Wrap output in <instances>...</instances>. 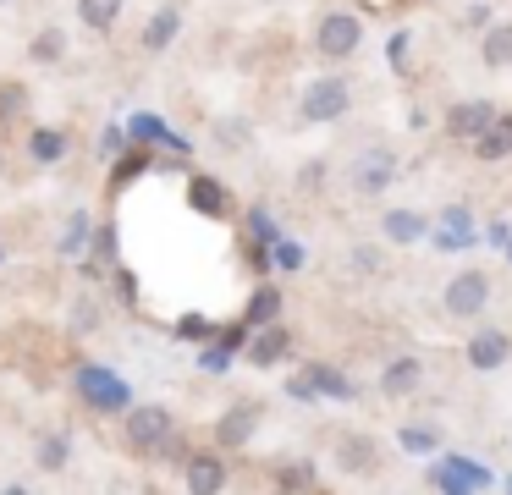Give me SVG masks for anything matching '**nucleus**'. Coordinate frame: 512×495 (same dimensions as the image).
<instances>
[{
    "label": "nucleus",
    "mask_w": 512,
    "mask_h": 495,
    "mask_svg": "<svg viewBox=\"0 0 512 495\" xmlns=\"http://www.w3.org/2000/svg\"><path fill=\"white\" fill-rule=\"evenodd\" d=\"M358 44H364V22H358L353 11H325L320 28H314V50H320L325 61H347Z\"/></svg>",
    "instance_id": "nucleus-1"
},
{
    "label": "nucleus",
    "mask_w": 512,
    "mask_h": 495,
    "mask_svg": "<svg viewBox=\"0 0 512 495\" xmlns=\"http://www.w3.org/2000/svg\"><path fill=\"white\" fill-rule=\"evenodd\" d=\"M347 105H353V88H347V77H320V83L303 88L298 116H303V121H342Z\"/></svg>",
    "instance_id": "nucleus-2"
},
{
    "label": "nucleus",
    "mask_w": 512,
    "mask_h": 495,
    "mask_svg": "<svg viewBox=\"0 0 512 495\" xmlns=\"http://www.w3.org/2000/svg\"><path fill=\"white\" fill-rule=\"evenodd\" d=\"M127 446L133 451H171V413L166 407H133L127 413Z\"/></svg>",
    "instance_id": "nucleus-3"
},
{
    "label": "nucleus",
    "mask_w": 512,
    "mask_h": 495,
    "mask_svg": "<svg viewBox=\"0 0 512 495\" xmlns=\"http://www.w3.org/2000/svg\"><path fill=\"white\" fill-rule=\"evenodd\" d=\"M490 303V275L485 270H457L446 281V314L452 319H474Z\"/></svg>",
    "instance_id": "nucleus-4"
},
{
    "label": "nucleus",
    "mask_w": 512,
    "mask_h": 495,
    "mask_svg": "<svg viewBox=\"0 0 512 495\" xmlns=\"http://www.w3.org/2000/svg\"><path fill=\"white\" fill-rule=\"evenodd\" d=\"M496 116H501V110L490 105V99H463V105H452V110H446V132H452V138L479 143L490 127H496Z\"/></svg>",
    "instance_id": "nucleus-5"
},
{
    "label": "nucleus",
    "mask_w": 512,
    "mask_h": 495,
    "mask_svg": "<svg viewBox=\"0 0 512 495\" xmlns=\"http://www.w3.org/2000/svg\"><path fill=\"white\" fill-rule=\"evenodd\" d=\"M182 479H188V495H221L226 490V462L215 451H193L182 462Z\"/></svg>",
    "instance_id": "nucleus-6"
},
{
    "label": "nucleus",
    "mask_w": 512,
    "mask_h": 495,
    "mask_svg": "<svg viewBox=\"0 0 512 495\" xmlns=\"http://www.w3.org/2000/svg\"><path fill=\"white\" fill-rule=\"evenodd\" d=\"M78 391L89 396V407H105V413H122V407H127V385L116 380L111 369H83L78 374Z\"/></svg>",
    "instance_id": "nucleus-7"
},
{
    "label": "nucleus",
    "mask_w": 512,
    "mask_h": 495,
    "mask_svg": "<svg viewBox=\"0 0 512 495\" xmlns=\"http://www.w3.org/2000/svg\"><path fill=\"white\" fill-rule=\"evenodd\" d=\"M507 358H512V336H507V330H474V336H468V369L490 374V369H501Z\"/></svg>",
    "instance_id": "nucleus-8"
},
{
    "label": "nucleus",
    "mask_w": 512,
    "mask_h": 495,
    "mask_svg": "<svg viewBox=\"0 0 512 495\" xmlns=\"http://www.w3.org/2000/svg\"><path fill=\"white\" fill-rule=\"evenodd\" d=\"M391 176H397L391 154H386V149H375V154H364V160H358L353 187H358V193H386V187H391Z\"/></svg>",
    "instance_id": "nucleus-9"
},
{
    "label": "nucleus",
    "mask_w": 512,
    "mask_h": 495,
    "mask_svg": "<svg viewBox=\"0 0 512 495\" xmlns=\"http://www.w3.org/2000/svg\"><path fill=\"white\" fill-rule=\"evenodd\" d=\"M287 352H292V336L281 325H265L259 341H248V363H254V369H270V363H281Z\"/></svg>",
    "instance_id": "nucleus-10"
},
{
    "label": "nucleus",
    "mask_w": 512,
    "mask_h": 495,
    "mask_svg": "<svg viewBox=\"0 0 512 495\" xmlns=\"http://www.w3.org/2000/svg\"><path fill=\"white\" fill-rule=\"evenodd\" d=\"M336 462H342V473H375L380 468V451H375V440H364V435H342Z\"/></svg>",
    "instance_id": "nucleus-11"
},
{
    "label": "nucleus",
    "mask_w": 512,
    "mask_h": 495,
    "mask_svg": "<svg viewBox=\"0 0 512 495\" xmlns=\"http://www.w3.org/2000/svg\"><path fill=\"white\" fill-rule=\"evenodd\" d=\"M479 61H485L490 72L512 66V22H490V28H485V39H479Z\"/></svg>",
    "instance_id": "nucleus-12"
},
{
    "label": "nucleus",
    "mask_w": 512,
    "mask_h": 495,
    "mask_svg": "<svg viewBox=\"0 0 512 495\" xmlns=\"http://www.w3.org/2000/svg\"><path fill=\"white\" fill-rule=\"evenodd\" d=\"M177 33H182V11H177V6H160L155 17H149V28H144V50L160 55L171 39H177Z\"/></svg>",
    "instance_id": "nucleus-13"
},
{
    "label": "nucleus",
    "mask_w": 512,
    "mask_h": 495,
    "mask_svg": "<svg viewBox=\"0 0 512 495\" xmlns=\"http://www.w3.org/2000/svg\"><path fill=\"white\" fill-rule=\"evenodd\" d=\"M122 6H127V0H78V17H83V28H89V33H100V39H105V33L122 22Z\"/></svg>",
    "instance_id": "nucleus-14"
},
{
    "label": "nucleus",
    "mask_w": 512,
    "mask_h": 495,
    "mask_svg": "<svg viewBox=\"0 0 512 495\" xmlns=\"http://www.w3.org/2000/svg\"><path fill=\"white\" fill-rule=\"evenodd\" d=\"M419 380H424V363L419 358H397L386 374H380V391H386V396H408V391H419Z\"/></svg>",
    "instance_id": "nucleus-15"
},
{
    "label": "nucleus",
    "mask_w": 512,
    "mask_h": 495,
    "mask_svg": "<svg viewBox=\"0 0 512 495\" xmlns=\"http://www.w3.org/2000/svg\"><path fill=\"white\" fill-rule=\"evenodd\" d=\"M248 435H254V407H226L221 424H215V440L221 446H243Z\"/></svg>",
    "instance_id": "nucleus-16"
},
{
    "label": "nucleus",
    "mask_w": 512,
    "mask_h": 495,
    "mask_svg": "<svg viewBox=\"0 0 512 495\" xmlns=\"http://www.w3.org/2000/svg\"><path fill=\"white\" fill-rule=\"evenodd\" d=\"M474 154H479V160H485V165L507 160V154H512V116H496V127H490L485 138L474 143Z\"/></svg>",
    "instance_id": "nucleus-17"
},
{
    "label": "nucleus",
    "mask_w": 512,
    "mask_h": 495,
    "mask_svg": "<svg viewBox=\"0 0 512 495\" xmlns=\"http://www.w3.org/2000/svg\"><path fill=\"white\" fill-rule=\"evenodd\" d=\"M28 160H39V165L67 160V132H61V127H39L34 138H28Z\"/></svg>",
    "instance_id": "nucleus-18"
},
{
    "label": "nucleus",
    "mask_w": 512,
    "mask_h": 495,
    "mask_svg": "<svg viewBox=\"0 0 512 495\" xmlns=\"http://www.w3.org/2000/svg\"><path fill=\"white\" fill-rule=\"evenodd\" d=\"M380 231H386V242H419L424 220L408 215V209H386V215H380Z\"/></svg>",
    "instance_id": "nucleus-19"
},
{
    "label": "nucleus",
    "mask_w": 512,
    "mask_h": 495,
    "mask_svg": "<svg viewBox=\"0 0 512 495\" xmlns=\"http://www.w3.org/2000/svg\"><path fill=\"white\" fill-rule=\"evenodd\" d=\"M67 435H45V440H39V468H45V473H61V468H67Z\"/></svg>",
    "instance_id": "nucleus-20"
},
{
    "label": "nucleus",
    "mask_w": 512,
    "mask_h": 495,
    "mask_svg": "<svg viewBox=\"0 0 512 495\" xmlns=\"http://www.w3.org/2000/svg\"><path fill=\"white\" fill-rule=\"evenodd\" d=\"M67 55V33L61 28H39L34 33V61H61Z\"/></svg>",
    "instance_id": "nucleus-21"
},
{
    "label": "nucleus",
    "mask_w": 512,
    "mask_h": 495,
    "mask_svg": "<svg viewBox=\"0 0 512 495\" xmlns=\"http://www.w3.org/2000/svg\"><path fill=\"white\" fill-rule=\"evenodd\" d=\"M188 198L204 209V215H221V187L210 182V176H193V187H188Z\"/></svg>",
    "instance_id": "nucleus-22"
},
{
    "label": "nucleus",
    "mask_w": 512,
    "mask_h": 495,
    "mask_svg": "<svg viewBox=\"0 0 512 495\" xmlns=\"http://www.w3.org/2000/svg\"><path fill=\"white\" fill-rule=\"evenodd\" d=\"M276 308H281V292H276V286H259V297L248 303V319H254V325H265Z\"/></svg>",
    "instance_id": "nucleus-23"
},
{
    "label": "nucleus",
    "mask_w": 512,
    "mask_h": 495,
    "mask_svg": "<svg viewBox=\"0 0 512 495\" xmlns=\"http://www.w3.org/2000/svg\"><path fill=\"white\" fill-rule=\"evenodd\" d=\"M303 380L314 385V391H331V396H347V380L336 369H303Z\"/></svg>",
    "instance_id": "nucleus-24"
},
{
    "label": "nucleus",
    "mask_w": 512,
    "mask_h": 495,
    "mask_svg": "<svg viewBox=\"0 0 512 495\" xmlns=\"http://www.w3.org/2000/svg\"><path fill=\"white\" fill-rule=\"evenodd\" d=\"M402 446H408V451H430L435 435H430V429H402Z\"/></svg>",
    "instance_id": "nucleus-25"
},
{
    "label": "nucleus",
    "mask_w": 512,
    "mask_h": 495,
    "mask_svg": "<svg viewBox=\"0 0 512 495\" xmlns=\"http://www.w3.org/2000/svg\"><path fill=\"white\" fill-rule=\"evenodd\" d=\"M0 495H28V490H23V484H12V490H0Z\"/></svg>",
    "instance_id": "nucleus-26"
},
{
    "label": "nucleus",
    "mask_w": 512,
    "mask_h": 495,
    "mask_svg": "<svg viewBox=\"0 0 512 495\" xmlns=\"http://www.w3.org/2000/svg\"><path fill=\"white\" fill-rule=\"evenodd\" d=\"M0 171H6V160H0Z\"/></svg>",
    "instance_id": "nucleus-27"
},
{
    "label": "nucleus",
    "mask_w": 512,
    "mask_h": 495,
    "mask_svg": "<svg viewBox=\"0 0 512 495\" xmlns=\"http://www.w3.org/2000/svg\"><path fill=\"white\" fill-rule=\"evenodd\" d=\"M0 6H6V0H0Z\"/></svg>",
    "instance_id": "nucleus-28"
}]
</instances>
